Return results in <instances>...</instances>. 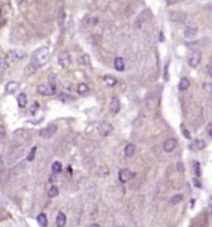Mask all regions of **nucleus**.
I'll use <instances>...</instances> for the list:
<instances>
[{"label":"nucleus","instance_id":"f257e3e1","mask_svg":"<svg viewBox=\"0 0 212 227\" xmlns=\"http://www.w3.org/2000/svg\"><path fill=\"white\" fill-rule=\"evenodd\" d=\"M49 59V49L47 47H40L37 50H36L32 57H31V65L32 67H34L36 70L37 68H40L42 66H44L48 63Z\"/></svg>","mask_w":212,"mask_h":227},{"label":"nucleus","instance_id":"f03ea898","mask_svg":"<svg viewBox=\"0 0 212 227\" xmlns=\"http://www.w3.org/2000/svg\"><path fill=\"white\" fill-rule=\"evenodd\" d=\"M37 92L42 96H51L55 93V86L51 83H42L37 86Z\"/></svg>","mask_w":212,"mask_h":227},{"label":"nucleus","instance_id":"7ed1b4c3","mask_svg":"<svg viewBox=\"0 0 212 227\" xmlns=\"http://www.w3.org/2000/svg\"><path fill=\"white\" fill-rule=\"evenodd\" d=\"M98 131L99 133L103 136V137H106V136H108L112 133L113 131V126L109 123V122H101L99 123V127H98Z\"/></svg>","mask_w":212,"mask_h":227},{"label":"nucleus","instance_id":"20e7f679","mask_svg":"<svg viewBox=\"0 0 212 227\" xmlns=\"http://www.w3.org/2000/svg\"><path fill=\"white\" fill-rule=\"evenodd\" d=\"M201 59H202V53L200 51H194L189 55L187 58V63L191 67L195 68L199 65V63H201Z\"/></svg>","mask_w":212,"mask_h":227},{"label":"nucleus","instance_id":"39448f33","mask_svg":"<svg viewBox=\"0 0 212 227\" xmlns=\"http://www.w3.org/2000/svg\"><path fill=\"white\" fill-rule=\"evenodd\" d=\"M57 63L63 69H67L71 64V57H70L69 53H67V52L60 53L57 58Z\"/></svg>","mask_w":212,"mask_h":227},{"label":"nucleus","instance_id":"423d86ee","mask_svg":"<svg viewBox=\"0 0 212 227\" xmlns=\"http://www.w3.org/2000/svg\"><path fill=\"white\" fill-rule=\"evenodd\" d=\"M55 131H56V126L54 125V124H50L46 128L42 129L39 131V135L45 139H49V138L52 137V136H54Z\"/></svg>","mask_w":212,"mask_h":227},{"label":"nucleus","instance_id":"0eeeda50","mask_svg":"<svg viewBox=\"0 0 212 227\" xmlns=\"http://www.w3.org/2000/svg\"><path fill=\"white\" fill-rule=\"evenodd\" d=\"M136 176V173H132L128 169H123L118 172V179L122 183H127L129 180Z\"/></svg>","mask_w":212,"mask_h":227},{"label":"nucleus","instance_id":"6e6552de","mask_svg":"<svg viewBox=\"0 0 212 227\" xmlns=\"http://www.w3.org/2000/svg\"><path fill=\"white\" fill-rule=\"evenodd\" d=\"M109 108H110V112L113 114V115H117L118 112H119V109H120V105H119V101L117 97H113L111 102H110V104H109Z\"/></svg>","mask_w":212,"mask_h":227},{"label":"nucleus","instance_id":"1a4fd4ad","mask_svg":"<svg viewBox=\"0 0 212 227\" xmlns=\"http://www.w3.org/2000/svg\"><path fill=\"white\" fill-rule=\"evenodd\" d=\"M205 147V142L204 140H201V139H196L194 140L189 146L188 148L191 149V150H194V151H197V150H202L204 149Z\"/></svg>","mask_w":212,"mask_h":227},{"label":"nucleus","instance_id":"9d476101","mask_svg":"<svg viewBox=\"0 0 212 227\" xmlns=\"http://www.w3.org/2000/svg\"><path fill=\"white\" fill-rule=\"evenodd\" d=\"M176 146H177V141L173 138H170L164 142L163 149L165 153H171V151H173V149L176 148Z\"/></svg>","mask_w":212,"mask_h":227},{"label":"nucleus","instance_id":"9b49d317","mask_svg":"<svg viewBox=\"0 0 212 227\" xmlns=\"http://www.w3.org/2000/svg\"><path fill=\"white\" fill-rule=\"evenodd\" d=\"M18 87H19V83L17 82H9L5 85V91L8 94H12L16 92L18 89Z\"/></svg>","mask_w":212,"mask_h":227},{"label":"nucleus","instance_id":"f8f14e48","mask_svg":"<svg viewBox=\"0 0 212 227\" xmlns=\"http://www.w3.org/2000/svg\"><path fill=\"white\" fill-rule=\"evenodd\" d=\"M114 66L117 71L123 72L125 68V63L123 58H117L114 62Z\"/></svg>","mask_w":212,"mask_h":227},{"label":"nucleus","instance_id":"ddd939ff","mask_svg":"<svg viewBox=\"0 0 212 227\" xmlns=\"http://www.w3.org/2000/svg\"><path fill=\"white\" fill-rule=\"evenodd\" d=\"M184 35L186 38H193L197 35V28L191 26L186 27L184 32Z\"/></svg>","mask_w":212,"mask_h":227},{"label":"nucleus","instance_id":"4468645a","mask_svg":"<svg viewBox=\"0 0 212 227\" xmlns=\"http://www.w3.org/2000/svg\"><path fill=\"white\" fill-rule=\"evenodd\" d=\"M178 87H179V90H181V91H185V90H186L189 87V81H188V79L186 78V77L181 78L180 80V82H179Z\"/></svg>","mask_w":212,"mask_h":227},{"label":"nucleus","instance_id":"2eb2a0df","mask_svg":"<svg viewBox=\"0 0 212 227\" xmlns=\"http://www.w3.org/2000/svg\"><path fill=\"white\" fill-rule=\"evenodd\" d=\"M66 223V216L62 213V212H58L57 217H56V226L62 227Z\"/></svg>","mask_w":212,"mask_h":227},{"label":"nucleus","instance_id":"dca6fc26","mask_svg":"<svg viewBox=\"0 0 212 227\" xmlns=\"http://www.w3.org/2000/svg\"><path fill=\"white\" fill-rule=\"evenodd\" d=\"M17 103L20 108H25L27 104V96L25 93H20L17 97Z\"/></svg>","mask_w":212,"mask_h":227},{"label":"nucleus","instance_id":"f3484780","mask_svg":"<svg viewBox=\"0 0 212 227\" xmlns=\"http://www.w3.org/2000/svg\"><path fill=\"white\" fill-rule=\"evenodd\" d=\"M36 220L38 222V224L40 226H43V227H46L48 225V219H47V217L44 213H41L37 216L36 218Z\"/></svg>","mask_w":212,"mask_h":227},{"label":"nucleus","instance_id":"a211bd4d","mask_svg":"<svg viewBox=\"0 0 212 227\" xmlns=\"http://www.w3.org/2000/svg\"><path fill=\"white\" fill-rule=\"evenodd\" d=\"M61 171H62V164L59 161H55L52 165V173L57 174Z\"/></svg>","mask_w":212,"mask_h":227},{"label":"nucleus","instance_id":"6ab92c4d","mask_svg":"<svg viewBox=\"0 0 212 227\" xmlns=\"http://www.w3.org/2000/svg\"><path fill=\"white\" fill-rule=\"evenodd\" d=\"M135 153V145L134 144H128L126 145L124 149V154L127 157H131Z\"/></svg>","mask_w":212,"mask_h":227},{"label":"nucleus","instance_id":"aec40b11","mask_svg":"<svg viewBox=\"0 0 212 227\" xmlns=\"http://www.w3.org/2000/svg\"><path fill=\"white\" fill-rule=\"evenodd\" d=\"M11 53H12V55H10V56H11V58H12V59H14V60L21 59V58H23L24 56H25V53L22 52V51H16V50H14V51H12Z\"/></svg>","mask_w":212,"mask_h":227},{"label":"nucleus","instance_id":"412c9836","mask_svg":"<svg viewBox=\"0 0 212 227\" xmlns=\"http://www.w3.org/2000/svg\"><path fill=\"white\" fill-rule=\"evenodd\" d=\"M192 167H193V173H194V174L197 177H200L201 176V166H200V163L198 161H194Z\"/></svg>","mask_w":212,"mask_h":227},{"label":"nucleus","instance_id":"4be33fe9","mask_svg":"<svg viewBox=\"0 0 212 227\" xmlns=\"http://www.w3.org/2000/svg\"><path fill=\"white\" fill-rule=\"evenodd\" d=\"M173 21H184V19L186 18L185 14L181 13H171V18H170Z\"/></svg>","mask_w":212,"mask_h":227},{"label":"nucleus","instance_id":"5701e85b","mask_svg":"<svg viewBox=\"0 0 212 227\" xmlns=\"http://www.w3.org/2000/svg\"><path fill=\"white\" fill-rule=\"evenodd\" d=\"M78 92L80 95H86L89 92V87L85 83H80L78 86Z\"/></svg>","mask_w":212,"mask_h":227},{"label":"nucleus","instance_id":"b1692460","mask_svg":"<svg viewBox=\"0 0 212 227\" xmlns=\"http://www.w3.org/2000/svg\"><path fill=\"white\" fill-rule=\"evenodd\" d=\"M103 80L105 81V83H107V85H109V86H114L117 83V80L114 77H112V76H109V75L104 76Z\"/></svg>","mask_w":212,"mask_h":227},{"label":"nucleus","instance_id":"393cba45","mask_svg":"<svg viewBox=\"0 0 212 227\" xmlns=\"http://www.w3.org/2000/svg\"><path fill=\"white\" fill-rule=\"evenodd\" d=\"M48 195H49V198H51V199L55 198V196L58 195V189H57V187L55 185H53L50 188V190L48 192Z\"/></svg>","mask_w":212,"mask_h":227},{"label":"nucleus","instance_id":"a878e982","mask_svg":"<svg viewBox=\"0 0 212 227\" xmlns=\"http://www.w3.org/2000/svg\"><path fill=\"white\" fill-rule=\"evenodd\" d=\"M36 149H37L36 146H35V147H33V148L31 149V150H30V153H29V154H28V156H27V160H28V161L31 162V161H33V160L35 159Z\"/></svg>","mask_w":212,"mask_h":227},{"label":"nucleus","instance_id":"bb28decb","mask_svg":"<svg viewBox=\"0 0 212 227\" xmlns=\"http://www.w3.org/2000/svg\"><path fill=\"white\" fill-rule=\"evenodd\" d=\"M64 17H65V13H64L63 10H60V13H58V18H57V22H58V24H59L60 27L63 25Z\"/></svg>","mask_w":212,"mask_h":227},{"label":"nucleus","instance_id":"cd10ccee","mask_svg":"<svg viewBox=\"0 0 212 227\" xmlns=\"http://www.w3.org/2000/svg\"><path fill=\"white\" fill-rule=\"evenodd\" d=\"M181 200H183V196L180 195V194H176V195H174L173 198L170 199V202H171L172 204H178V203H180Z\"/></svg>","mask_w":212,"mask_h":227},{"label":"nucleus","instance_id":"c85d7f7f","mask_svg":"<svg viewBox=\"0 0 212 227\" xmlns=\"http://www.w3.org/2000/svg\"><path fill=\"white\" fill-rule=\"evenodd\" d=\"M38 108H39V103H38L37 102H34L33 105L31 107V112H32V114L35 115V114L37 112Z\"/></svg>","mask_w":212,"mask_h":227},{"label":"nucleus","instance_id":"c756f323","mask_svg":"<svg viewBox=\"0 0 212 227\" xmlns=\"http://www.w3.org/2000/svg\"><path fill=\"white\" fill-rule=\"evenodd\" d=\"M168 67H169V63H166L165 67H164V75H163V77H164V80L167 82L169 80V73H168Z\"/></svg>","mask_w":212,"mask_h":227},{"label":"nucleus","instance_id":"7c9ffc66","mask_svg":"<svg viewBox=\"0 0 212 227\" xmlns=\"http://www.w3.org/2000/svg\"><path fill=\"white\" fill-rule=\"evenodd\" d=\"M8 68V63H7V60L4 59L3 58H1V71L3 72L5 69Z\"/></svg>","mask_w":212,"mask_h":227},{"label":"nucleus","instance_id":"2f4dec72","mask_svg":"<svg viewBox=\"0 0 212 227\" xmlns=\"http://www.w3.org/2000/svg\"><path fill=\"white\" fill-rule=\"evenodd\" d=\"M204 88L206 90L207 92L211 93V92H212V83H204Z\"/></svg>","mask_w":212,"mask_h":227},{"label":"nucleus","instance_id":"473e14b6","mask_svg":"<svg viewBox=\"0 0 212 227\" xmlns=\"http://www.w3.org/2000/svg\"><path fill=\"white\" fill-rule=\"evenodd\" d=\"M183 134H184V136H185V137H186V139L191 140V135H190V132H189L187 129H183Z\"/></svg>","mask_w":212,"mask_h":227},{"label":"nucleus","instance_id":"72a5a7b5","mask_svg":"<svg viewBox=\"0 0 212 227\" xmlns=\"http://www.w3.org/2000/svg\"><path fill=\"white\" fill-rule=\"evenodd\" d=\"M56 180H57V178H56V174H53V173H52V174H51L50 177H49V182L54 183V182H55Z\"/></svg>","mask_w":212,"mask_h":227},{"label":"nucleus","instance_id":"f704fd0d","mask_svg":"<svg viewBox=\"0 0 212 227\" xmlns=\"http://www.w3.org/2000/svg\"><path fill=\"white\" fill-rule=\"evenodd\" d=\"M206 132L207 134L210 136V137H212V123L208 124L207 127H206Z\"/></svg>","mask_w":212,"mask_h":227},{"label":"nucleus","instance_id":"c9c22d12","mask_svg":"<svg viewBox=\"0 0 212 227\" xmlns=\"http://www.w3.org/2000/svg\"><path fill=\"white\" fill-rule=\"evenodd\" d=\"M177 169H178L179 172H184V171H185V167H184L183 162H179V163L177 164Z\"/></svg>","mask_w":212,"mask_h":227},{"label":"nucleus","instance_id":"e433bc0d","mask_svg":"<svg viewBox=\"0 0 212 227\" xmlns=\"http://www.w3.org/2000/svg\"><path fill=\"white\" fill-rule=\"evenodd\" d=\"M193 183H194L195 187L199 188V189H202V184H201V182H199L198 179H193Z\"/></svg>","mask_w":212,"mask_h":227},{"label":"nucleus","instance_id":"4c0bfd02","mask_svg":"<svg viewBox=\"0 0 212 227\" xmlns=\"http://www.w3.org/2000/svg\"><path fill=\"white\" fill-rule=\"evenodd\" d=\"M4 137V127L1 126V138Z\"/></svg>","mask_w":212,"mask_h":227},{"label":"nucleus","instance_id":"58836bf2","mask_svg":"<svg viewBox=\"0 0 212 227\" xmlns=\"http://www.w3.org/2000/svg\"><path fill=\"white\" fill-rule=\"evenodd\" d=\"M160 38H161V41H163V40H164V38H163V35H162V33H161V35H160Z\"/></svg>","mask_w":212,"mask_h":227},{"label":"nucleus","instance_id":"ea45409f","mask_svg":"<svg viewBox=\"0 0 212 227\" xmlns=\"http://www.w3.org/2000/svg\"><path fill=\"white\" fill-rule=\"evenodd\" d=\"M68 171H69L70 174H72V168H71V166H69V167H68Z\"/></svg>","mask_w":212,"mask_h":227},{"label":"nucleus","instance_id":"a19ab883","mask_svg":"<svg viewBox=\"0 0 212 227\" xmlns=\"http://www.w3.org/2000/svg\"><path fill=\"white\" fill-rule=\"evenodd\" d=\"M16 1H17V4L19 5V4L21 3V1H22V0H16Z\"/></svg>","mask_w":212,"mask_h":227},{"label":"nucleus","instance_id":"79ce46f5","mask_svg":"<svg viewBox=\"0 0 212 227\" xmlns=\"http://www.w3.org/2000/svg\"><path fill=\"white\" fill-rule=\"evenodd\" d=\"M209 74H210V76H211V78H212V68L210 69V71H209Z\"/></svg>","mask_w":212,"mask_h":227},{"label":"nucleus","instance_id":"37998d69","mask_svg":"<svg viewBox=\"0 0 212 227\" xmlns=\"http://www.w3.org/2000/svg\"><path fill=\"white\" fill-rule=\"evenodd\" d=\"M91 226H99V224H93V225H91Z\"/></svg>","mask_w":212,"mask_h":227}]
</instances>
